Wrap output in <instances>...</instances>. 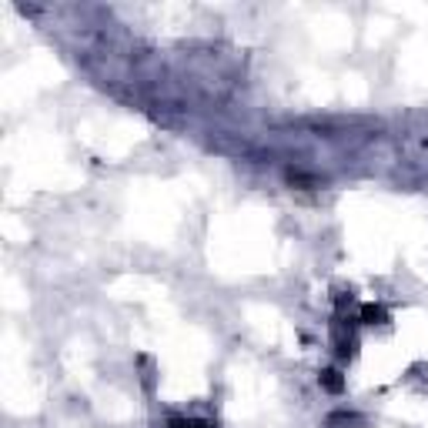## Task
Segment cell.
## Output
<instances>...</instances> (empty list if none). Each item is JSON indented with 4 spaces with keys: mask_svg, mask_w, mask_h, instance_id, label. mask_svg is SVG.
Instances as JSON below:
<instances>
[{
    "mask_svg": "<svg viewBox=\"0 0 428 428\" xmlns=\"http://www.w3.org/2000/svg\"><path fill=\"white\" fill-rule=\"evenodd\" d=\"M167 428H218L214 422H208V418H184V415H174L167 418Z\"/></svg>",
    "mask_w": 428,
    "mask_h": 428,
    "instance_id": "1",
    "label": "cell"
},
{
    "mask_svg": "<svg viewBox=\"0 0 428 428\" xmlns=\"http://www.w3.org/2000/svg\"><path fill=\"white\" fill-rule=\"evenodd\" d=\"M321 382H325V388H331V392H341V378H338V372H325V375H321Z\"/></svg>",
    "mask_w": 428,
    "mask_h": 428,
    "instance_id": "2",
    "label": "cell"
}]
</instances>
